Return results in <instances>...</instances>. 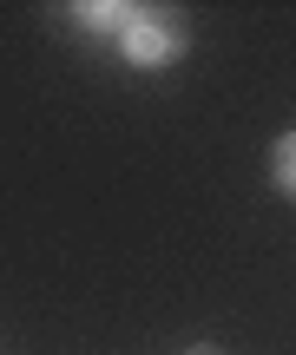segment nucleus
Returning a JSON list of instances; mask_svg holds the SVG:
<instances>
[{
  "label": "nucleus",
  "mask_w": 296,
  "mask_h": 355,
  "mask_svg": "<svg viewBox=\"0 0 296 355\" xmlns=\"http://www.w3.org/2000/svg\"><path fill=\"white\" fill-rule=\"evenodd\" d=\"M184 13L178 7H132L125 26H119V46H125L132 66H171L184 53Z\"/></svg>",
  "instance_id": "nucleus-1"
},
{
  "label": "nucleus",
  "mask_w": 296,
  "mask_h": 355,
  "mask_svg": "<svg viewBox=\"0 0 296 355\" xmlns=\"http://www.w3.org/2000/svg\"><path fill=\"white\" fill-rule=\"evenodd\" d=\"M270 178H277V191H290V198H296V132H284V139H277V152H270Z\"/></svg>",
  "instance_id": "nucleus-2"
},
{
  "label": "nucleus",
  "mask_w": 296,
  "mask_h": 355,
  "mask_svg": "<svg viewBox=\"0 0 296 355\" xmlns=\"http://www.w3.org/2000/svg\"><path fill=\"white\" fill-rule=\"evenodd\" d=\"M125 13H132V7H119V0H92V7H79V20H92V26H105V33H119V26H125Z\"/></svg>",
  "instance_id": "nucleus-3"
},
{
  "label": "nucleus",
  "mask_w": 296,
  "mask_h": 355,
  "mask_svg": "<svg viewBox=\"0 0 296 355\" xmlns=\"http://www.w3.org/2000/svg\"><path fill=\"white\" fill-rule=\"evenodd\" d=\"M191 355H218V349H191Z\"/></svg>",
  "instance_id": "nucleus-4"
}]
</instances>
